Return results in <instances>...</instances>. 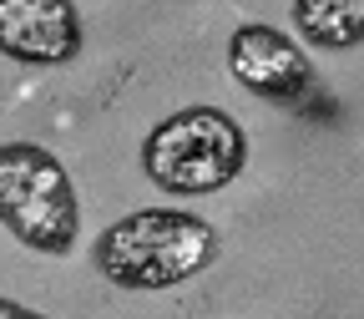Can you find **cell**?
<instances>
[{
    "instance_id": "5b68a950",
    "label": "cell",
    "mask_w": 364,
    "mask_h": 319,
    "mask_svg": "<svg viewBox=\"0 0 364 319\" xmlns=\"http://www.w3.org/2000/svg\"><path fill=\"white\" fill-rule=\"evenodd\" d=\"M76 0H0V56L26 71H61L81 56Z\"/></svg>"
},
{
    "instance_id": "6da1fadb",
    "label": "cell",
    "mask_w": 364,
    "mask_h": 319,
    "mask_svg": "<svg viewBox=\"0 0 364 319\" xmlns=\"http://www.w3.org/2000/svg\"><path fill=\"white\" fill-rule=\"evenodd\" d=\"M218 253H223V234L188 208H136L107 223L91 244L97 273L127 294L177 289L198 273H208Z\"/></svg>"
},
{
    "instance_id": "277c9868",
    "label": "cell",
    "mask_w": 364,
    "mask_h": 319,
    "mask_svg": "<svg viewBox=\"0 0 364 319\" xmlns=\"http://www.w3.org/2000/svg\"><path fill=\"white\" fill-rule=\"evenodd\" d=\"M228 71L248 97L284 112H299L314 97V66L304 56V46L289 31L263 26V21H243L228 36Z\"/></svg>"
},
{
    "instance_id": "3957f363",
    "label": "cell",
    "mask_w": 364,
    "mask_h": 319,
    "mask_svg": "<svg viewBox=\"0 0 364 319\" xmlns=\"http://www.w3.org/2000/svg\"><path fill=\"white\" fill-rule=\"evenodd\" d=\"M0 228L31 253L66 258L81 234V198L66 162L41 142H0Z\"/></svg>"
},
{
    "instance_id": "7a4b0ae2",
    "label": "cell",
    "mask_w": 364,
    "mask_h": 319,
    "mask_svg": "<svg viewBox=\"0 0 364 319\" xmlns=\"http://www.w3.org/2000/svg\"><path fill=\"white\" fill-rule=\"evenodd\" d=\"M248 167V132L223 107H182L147 127L142 137V172L157 193L172 198H208L233 188Z\"/></svg>"
},
{
    "instance_id": "8992f818",
    "label": "cell",
    "mask_w": 364,
    "mask_h": 319,
    "mask_svg": "<svg viewBox=\"0 0 364 319\" xmlns=\"http://www.w3.org/2000/svg\"><path fill=\"white\" fill-rule=\"evenodd\" d=\"M294 31L318 51L364 46V0H294Z\"/></svg>"
},
{
    "instance_id": "52a82bcc",
    "label": "cell",
    "mask_w": 364,
    "mask_h": 319,
    "mask_svg": "<svg viewBox=\"0 0 364 319\" xmlns=\"http://www.w3.org/2000/svg\"><path fill=\"white\" fill-rule=\"evenodd\" d=\"M0 319H51V314H36V309H26V304H16V299L0 294Z\"/></svg>"
}]
</instances>
